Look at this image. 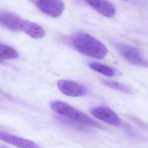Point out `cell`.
<instances>
[{
    "mask_svg": "<svg viewBox=\"0 0 148 148\" xmlns=\"http://www.w3.org/2000/svg\"><path fill=\"white\" fill-rule=\"evenodd\" d=\"M102 84L106 86V87H108L110 88L114 89L115 90L119 91L120 92L126 93V94H132V90L130 87H129L128 86L116 82V81H113L110 80H102Z\"/></svg>",
    "mask_w": 148,
    "mask_h": 148,
    "instance_id": "cell-12",
    "label": "cell"
},
{
    "mask_svg": "<svg viewBox=\"0 0 148 148\" xmlns=\"http://www.w3.org/2000/svg\"><path fill=\"white\" fill-rule=\"evenodd\" d=\"M72 43L73 47L82 54L97 59H102L108 54L105 45L94 36L84 32L75 34Z\"/></svg>",
    "mask_w": 148,
    "mask_h": 148,
    "instance_id": "cell-1",
    "label": "cell"
},
{
    "mask_svg": "<svg viewBox=\"0 0 148 148\" xmlns=\"http://www.w3.org/2000/svg\"><path fill=\"white\" fill-rule=\"evenodd\" d=\"M50 107L56 113L77 123L99 129L104 128L100 123L87 114L63 101H53L50 103Z\"/></svg>",
    "mask_w": 148,
    "mask_h": 148,
    "instance_id": "cell-2",
    "label": "cell"
},
{
    "mask_svg": "<svg viewBox=\"0 0 148 148\" xmlns=\"http://www.w3.org/2000/svg\"><path fill=\"white\" fill-rule=\"evenodd\" d=\"M91 114L97 119L114 126L121 124V119L119 116L107 106H96L91 110Z\"/></svg>",
    "mask_w": 148,
    "mask_h": 148,
    "instance_id": "cell-6",
    "label": "cell"
},
{
    "mask_svg": "<svg viewBox=\"0 0 148 148\" xmlns=\"http://www.w3.org/2000/svg\"><path fill=\"white\" fill-rule=\"evenodd\" d=\"M22 19L16 14L9 12L0 13V24L12 30H19Z\"/></svg>",
    "mask_w": 148,
    "mask_h": 148,
    "instance_id": "cell-10",
    "label": "cell"
},
{
    "mask_svg": "<svg viewBox=\"0 0 148 148\" xmlns=\"http://www.w3.org/2000/svg\"><path fill=\"white\" fill-rule=\"evenodd\" d=\"M0 62H2V60H1V59H0Z\"/></svg>",
    "mask_w": 148,
    "mask_h": 148,
    "instance_id": "cell-14",
    "label": "cell"
},
{
    "mask_svg": "<svg viewBox=\"0 0 148 148\" xmlns=\"http://www.w3.org/2000/svg\"><path fill=\"white\" fill-rule=\"evenodd\" d=\"M19 30L23 31L34 39L42 38L46 34L45 31L40 25L27 20H21Z\"/></svg>",
    "mask_w": 148,
    "mask_h": 148,
    "instance_id": "cell-9",
    "label": "cell"
},
{
    "mask_svg": "<svg viewBox=\"0 0 148 148\" xmlns=\"http://www.w3.org/2000/svg\"><path fill=\"white\" fill-rule=\"evenodd\" d=\"M3 148H6V147H3Z\"/></svg>",
    "mask_w": 148,
    "mask_h": 148,
    "instance_id": "cell-15",
    "label": "cell"
},
{
    "mask_svg": "<svg viewBox=\"0 0 148 148\" xmlns=\"http://www.w3.org/2000/svg\"><path fill=\"white\" fill-rule=\"evenodd\" d=\"M85 2L105 17H112L116 14V7L111 2L108 1H87Z\"/></svg>",
    "mask_w": 148,
    "mask_h": 148,
    "instance_id": "cell-8",
    "label": "cell"
},
{
    "mask_svg": "<svg viewBox=\"0 0 148 148\" xmlns=\"http://www.w3.org/2000/svg\"><path fill=\"white\" fill-rule=\"evenodd\" d=\"M18 57V54L14 49L4 44H0L1 60H12Z\"/></svg>",
    "mask_w": 148,
    "mask_h": 148,
    "instance_id": "cell-13",
    "label": "cell"
},
{
    "mask_svg": "<svg viewBox=\"0 0 148 148\" xmlns=\"http://www.w3.org/2000/svg\"><path fill=\"white\" fill-rule=\"evenodd\" d=\"M35 5L42 13L52 17H60L65 9L62 1H36Z\"/></svg>",
    "mask_w": 148,
    "mask_h": 148,
    "instance_id": "cell-4",
    "label": "cell"
},
{
    "mask_svg": "<svg viewBox=\"0 0 148 148\" xmlns=\"http://www.w3.org/2000/svg\"><path fill=\"white\" fill-rule=\"evenodd\" d=\"M0 139L19 148H39L33 141L0 131Z\"/></svg>",
    "mask_w": 148,
    "mask_h": 148,
    "instance_id": "cell-7",
    "label": "cell"
},
{
    "mask_svg": "<svg viewBox=\"0 0 148 148\" xmlns=\"http://www.w3.org/2000/svg\"><path fill=\"white\" fill-rule=\"evenodd\" d=\"M114 46L121 56L131 64L145 68L147 67V60L136 47L119 42L115 43Z\"/></svg>",
    "mask_w": 148,
    "mask_h": 148,
    "instance_id": "cell-3",
    "label": "cell"
},
{
    "mask_svg": "<svg viewBox=\"0 0 148 148\" xmlns=\"http://www.w3.org/2000/svg\"><path fill=\"white\" fill-rule=\"evenodd\" d=\"M57 86L63 94L68 97H82L84 96L87 92L84 86L77 82L69 80H60L57 82Z\"/></svg>",
    "mask_w": 148,
    "mask_h": 148,
    "instance_id": "cell-5",
    "label": "cell"
},
{
    "mask_svg": "<svg viewBox=\"0 0 148 148\" xmlns=\"http://www.w3.org/2000/svg\"><path fill=\"white\" fill-rule=\"evenodd\" d=\"M88 66L93 71L108 77H112L115 73L113 68L103 64L91 62L88 64Z\"/></svg>",
    "mask_w": 148,
    "mask_h": 148,
    "instance_id": "cell-11",
    "label": "cell"
}]
</instances>
